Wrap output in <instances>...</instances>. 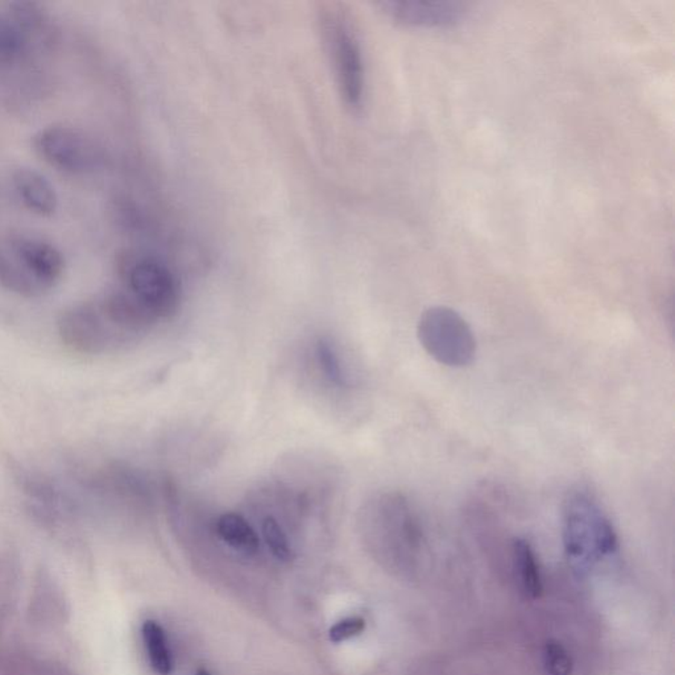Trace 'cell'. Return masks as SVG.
<instances>
[{
	"label": "cell",
	"instance_id": "obj_1",
	"mask_svg": "<svg viewBox=\"0 0 675 675\" xmlns=\"http://www.w3.org/2000/svg\"><path fill=\"white\" fill-rule=\"evenodd\" d=\"M317 24L342 102L352 112L361 111L366 98V68L352 17L339 3H323L318 8Z\"/></svg>",
	"mask_w": 675,
	"mask_h": 675
},
{
	"label": "cell",
	"instance_id": "obj_2",
	"mask_svg": "<svg viewBox=\"0 0 675 675\" xmlns=\"http://www.w3.org/2000/svg\"><path fill=\"white\" fill-rule=\"evenodd\" d=\"M119 285L156 318L175 314L181 300V284L161 259L149 252L124 250L118 255Z\"/></svg>",
	"mask_w": 675,
	"mask_h": 675
},
{
	"label": "cell",
	"instance_id": "obj_3",
	"mask_svg": "<svg viewBox=\"0 0 675 675\" xmlns=\"http://www.w3.org/2000/svg\"><path fill=\"white\" fill-rule=\"evenodd\" d=\"M564 535L567 554L588 562L615 552L617 537L601 504L584 488L573 489L564 506Z\"/></svg>",
	"mask_w": 675,
	"mask_h": 675
},
{
	"label": "cell",
	"instance_id": "obj_4",
	"mask_svg": "<svg viewBox=\"0 0 675 675\" xmlns=\"http://www.w3.org/2000/svg\"><path fill=\"white\" fill-rule=\"evenodd\" d=\"M417 337L425 352L442 366L465 368L477 355V339L470 324L448 306L426 309L417 324Z\"/></svg>",
	"mask_w": 675,
	"mask_h": 675
},
{
	"label": "cell",
	"instance_id": "obj_5",
	"mask_svg": "<svg viewBox=\"0 0 675 675\" xmlns=\"http://www.w3.org/2000/svg\"><path fill=\"white\" fill-rule=\"evenodd\" d=\"M32 146L43 160L69 175H92L106 160L102 146L88 131L68 124L43 127L32 138Z\"/></svg>",
	"mask_w": 675,
	"mask_h": 675
},
{
	"label": "cell",
	"instance_id": "obj_6",
	"mask_svg": "<svg viewBox=\"0 0 675 675\" xmlns=\"http://www.w3.org/2000/svg\"><path fill=\"white\" fill-rule=\"evenodd\" d=\"M8 251L43 294L53 289L65 274L63 252L48 240L32 234H14Z\"/></svg>",
	"mask_w": 675,
	"mask_h": 675
},
{
	"label": "cell",
	"instance_id": "obj_7",
	"mask_svg": "<svg viewBox=\"0 0 675 675\" xmlns=\"http://www.w3.org/2000/svg\"><path fill=\"white\" fill-rule=\"evenodd\" d=\"M376 5L393 22L414 28H454L466 16V5L457 2L385 0Z\"/></svg>",
	"mask_w": 675,
	"mask_h": 675
},
{
	"label": "cell",
	"instance_id": "obj_8",
	"mask_svg": "<svg viewBox=\"0 0 675 675\" xmlns=\"http://www.w3.org/2000/svg\"><path fill=\"white\" fill-rule=\"evenodd\" d=\"M2 5L27 40L32 51L48 49L56 43V23L44 5L24 0L2 3Z\"/></svg>",
	"mask_w": 675,
	"mask_h": 675
},
{
	"label": "cell",
	"instance_id": "obj_9",
	"mask_svg": "<svg viewBox=\"0 0 675 675\" xmlns=\"http://www.w3.org/2000/svg\"><path fill=\"white\" fill-rule=\"evenodd\" d=\"M13 187L22 204L36 216L52 217L59 208V194L53 185L32 168L14 170Z\"/></svg>",
	"mask_w": 675,
	"mask_h": 675
},
{
	"label": "cell",
	"instance_id": "obj_10",
	"mask_svg": "<svg viewBox=\"0 0 675 675\" xmlns=\"http://www.w3.org/2000/svg\"><path fill=\"white\" fill-rule=\"evenodd\" d=\"M31 52L27 40L0 3V71L16 68Z\"/></svg>",
	"mask_w": 675,
	"mask_h": 675
},
{
	"label": "cell",
	"instance_id": "obj_11",
	"mask_svg": "<svg viewBox=\"0 0 675 675\" xmlns=\"http://www.w3.org/2000/svg\"><path fill=\"white\" fill-rule=\"evenodd\" d=\"M217 533L228 546L246 554L259 549V537L245 517L237 514L220 516L216 524Z\"/></svg>",
	"mask_w": 675,
	"mask_h": 675
},
{
	"label": "cell",
	"instance_id": "obj_12",
	"mask_svg": "<svg viewBox=\"0 0 675 675\" xmlns=\"http://www.w3.org/2000/svg\"><path fill=\"white\" fill-rule=\"evenodd\" d=\"M515 566L520 576L521 586L530 599L543 595V579L538 569L537 559L528 541L517 538L514 543Z\"/></svg>",
	"mask_w": 675,
	"mask_h": 675
},
{
	"label": "cell",
	"instance_id": "obj_13",
	"mask_svg": "<svg viewBox=\"0 0 675 675\" xmlns=\"http://www.w3.org/2000/svg\"><path fill=\"white\" fill-rule=\"evenodd\" d=\"M0 286L20 297L36 298L43 295L7 248H0Z\"/></svg>",
	"mask_w": 675,
	"mask_h": 675
},
{
	"label": "cell",
	"instance_id": "obj_14",
	"mask_svg": "<svg viewBox=\"0 0 675 675\" xmlns=\"http://www.w3.org/2000/svg\"><path fill=\"white\" fill-rule=\"evenodd\" d=\"M143 637L152 668L159 674H170L173 668L172 657H170L164 630L158 622L148 620L143 625Z\"/></svg>",
	"mask_w": 675,
	"mask_h": 675
},
{
	"label": "cell",
	"instance_id": "obj_15",
	"mask_svg": "<svg viewBox=\"0 0 675 675\" xmlns=\"http://www.w3.org/2000/svg\"><path fill=\"white\" fill-rule=\"evenodd\" d=\"M262 530L265 543L268 545L272 554L277 559H280V561H291L292 557H294V553H292L291 545H289L288 538H286V535L284 533L283 528H281L280 524L274 517H266L263 521Z\"/></svg>",
	"mask_w": 675,
	"mask_h": 675
},
{
	"label": "cell",
	"instance_id": "obj_16",
	"mask_svg": "<svg viewBox=\"0 0 675 675\" xmlns=\"http://www.w3.org/2000/svg\"><path fill=\"white\" fill-rule=\"evenodd\" d=\"M317 359L321 370L323 371L324 376L329 379L330 382L337 387H344L347 384L346 376L342 371L341 362L334 349L329 342L321 339L317 343Z\"/></svg>",
	"mask_w": 675,
	"mask_h": 675
},
{
	"label": "cell",
	"instance_id": "obj_17",
	"mask_svg": "<svg viewBox=\"0 0 675 675\" xmlns=\"http://www.w3.org/2000/svg\"><path fill=\"white\" fill-rule=\"evenodd\" d=\"M544 663L549 675H572L573 660L569 651L558 641H549L544 649Z\"/></svg>",
	"mask_w": 675,
	"mask_h": 675
},
{
	"label": "cell",
	"instance_id": "obj_18",
	"mask_svg": "<svg viewBox=\"0 0 675 675\" xmlns=\"http://www.w3.org/2000/svg\"><path fill=\"white\" fill-rule=\"evenodd\" d=\"M366 630V622L361 617H349V619L342 620L337 622L334 627L330 630V640L335 644L339 642L346 641V640L352 639V637L359 636Z\"/></svg>",
	"mask_w": 675,
	"mask_h": 675
},
{
	"label": "cell",
	"instance_id": "obj_19",
	"mask_svg": "<svg viewBox=\"0 0 675 675\" xmlns=\"http://www.w3.org/2000/svg\"><path fill=\"white\" fill-rule=\"evenodd\" d=\"M197 675H210V674H208L207 671L206 670H199L198 673H197Z\"/></svg>",
	"mask_w": 675,
	"mask_h": 675
}]
</instances>
